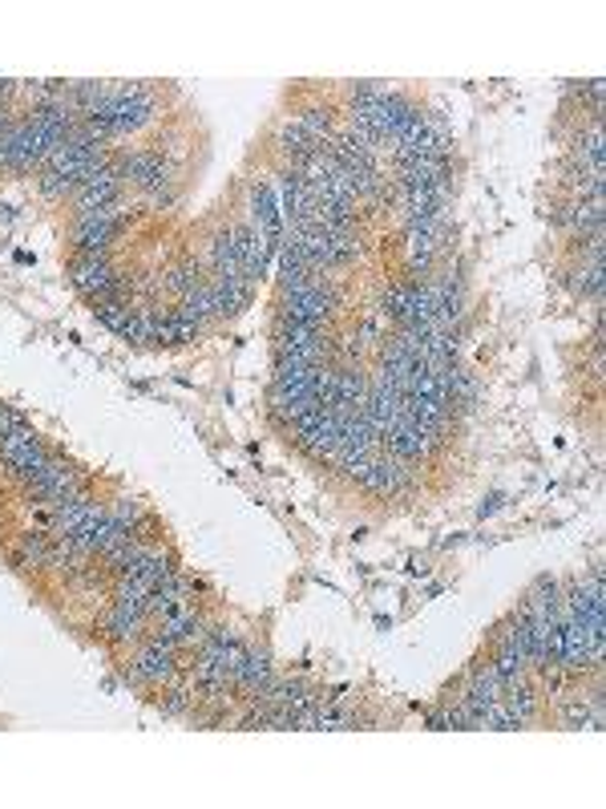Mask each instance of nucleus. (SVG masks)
<instances>
[{"label":"nucleus","mask_w":606,"mask_h":809,"mask_svg":"<svg viewBox=\"0 0 606 809\" xmlns=\"http://www.w3.org/2000/svg\"><path fill=\"white\" fill-rule=\"evenodd\" d=\"M28 494H33V498H45V502H54V506L66 502V498L81 494V474L69 462H61V458H45L37 474L28 478Z\"/></svg>","instance_id":"obj_2"},{"label":"nucleus","mask_w":606,"mask_h":809,"mask_svg":"<svg viewBox=\"0 0 606 809\" xmlns=\"http://www.w3.org/2000/svg\"><path fill=\"white\" fill-rule=\"evenodd\" d=\"M231 243H235L238 252V264H243V271H247V279L255 284V279L264 276L267 264H271V255H276V247H271V240H267L264 231L255 223H243L231 231Z\"/></svg>","instance_id":"obj_4"},{"label":"nucleus","mask_w":606,"mask_h":809,"mask_svg":"<svg viewBox=\"0 0 606 809\" xmlns=\"http://www.w3.org/2000/svg\"><path fill=\"white\" fill-rule=\"evenodd\" d=\"M73 284L90 296L93 304H114V300H121L118 276L106 264V255H81L78 264H73Z\"/></svg>","instance_id":"obj_3"},{"label":"nucleus","mask_w":606,"mask_h":809,"mask_svg":"<svg viewBox=\"0 0 606 809\" xmlns=\"http://www.w3.org/2000/svg\"><path fill=\"white\" fill-rule=\"evenodd\" d=\"M331 308H336V292H331L324 279L283 296V320H291V324H316L319 328L331 316Z\"/></svg>","instance_id":"obj_1"},{"label":"nucleus","mask_w":606,"mask_h":809,"mask_svg":"<svg viewBox=\"0 0 606 809\" xmlns=\"http://www.w3.org/2000/svg\"><path fill=\"white\" fill-rule=\"evenodd\" d=\"M174 644H166V639H154V644H145L142 656L130 663V680H138V684H162V680L174 677Z\"/></svg>","instance_id":"obj_7"},{"label":"nucleus","mask_w":606,"mask_h":809,"mask_svg":"<svg viewBox=\"0 0 606 809\" xmlns=\"http://www.w3.org/2000/svg\"><path fill=\"white\" fill-rule=\"evenodd\" d=\"M276 353L279 357H295V360H307V365H319V360H324L319 328L316 324H291V320H283L276 332Z\"/></svg>","instance_id":"obj_5"},{"label":"nucleus","mask_w":606,"mask_h":809,"mask_svg":"<svg viewBox=\"0 0 606 809\" xmlns=\"http://www.w3.org/2000/svg\"><path fill=\"white\" fill-rule=\"evenodd\" d=\"M118 186H121V174L102 166V171H93L85 183H78V207L81 211H97V207H109V203L118 199Z\"/></svg>","instance_id":"obj_9"},{"label":"nucleus","mask_w":606,"mask_h":809,"mask_svg":"<svg viewBox=\"0 0 606 809\" xmlns=\"http://www.w3.org/2000/svg\"><path fill=\"white\" fill-rule=\"evenodd\" d=\"M21 425H25V417H21V413L9 409V405H0V438H9V434H13V429H21Z\"/></svg>","instance_id":"obj_12"},{"label":"nucleus","mask_w":606,"mask_h":809,"mask_svg":"<svg viewBox=\"0 0 606 809\" xmlns=\"http://www.w3.org/2000/svg\"><path fill=\"white\" fill-rule=\"evenodd\" d=\"M195 336H198V324H195V320L178 316V312H174V316H166V320H159V340H162V345H186V340H195Z\"/></svg>","instance_id":"obj_10"},{"label":"nucleus","mask_w":606,"mask_h":809,"mask_svg":"<svg viewBox=\"0 0 606 809\" xmlns=\"http://www.w3.org/2000/svg\"><path fill=\"white\" fill-rule=\"evenodd\" d=\"M493 668L501 672V680H505V684H514V680L526 677V668H529V644H526V624H522V620H517L510 632H501L498 656H493Z\"/></svg>","instance_id":"obj_6"},{"label":"nucleus","mask_w":606,"mask_h":809,"mask_svg":"<svg viewBox=\"0 0 606 809\" xmlns=\"http://www.w3.org/2000/svg\"><path fill=\"white\" fill-rule=\"evenodd\" d=\"M400 186L405 190H445L448 186L445 159H400Z\"/></svg>","instance_id":"obj_8"},{"label":"nucleus","mask_w":606,"mask_h":809,"mask_svg":"<svg viewBox=\"0 0 606 809\" xmlns=\"http://www.w3.org/2000/svg\"><path fill=\"white\" fill-rule=\"evenodd\" d=\"M93 312H97V320H102V324H109L114 332H126V324H130V316H133V312L121 304V300H114V304H97Z\"/></svg>","instance_id":"obj_11"}]
</instances>
